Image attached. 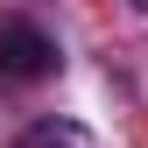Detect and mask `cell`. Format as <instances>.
Here are the masks:
<instances>
[{
    "mask_svg": "<svg viewBox=\"0 0 148 148\" xmlns=\"http://www.w3.org/2000/svg\"><path fill=\"white\" fill-rule=\"evenodd\" d=\"M57 64H64V49L49 42L35 21H21V14H7V21H0V78L35 85V78H57Z\"/></svg>",
    "mask_w": 148,
    "mask_h": 148,
    "instance_id": "obj_1",
    "label": "cell"
},
{
    "mask_svg": "<svg viewBox=\"0 0 148 148\" xmlns=\"http://www.w3.org/2000/svg\"><path fill=\"white\" fill-rule=\"evenodd\" d=\"M14 148H92V134L78 120H35L28 134H14Z\"/></svg>",
    "mask_w": 148,
    "mask_h": 148,
    "instance_id": "obj_2",
    "label": "cell"
},
{
    "mask_svg": "<svg viewBox=\"0 0 148 148\" xmlns=\"http://www.w3.org/2000/svg\"><path fill=\"white\" fill-rule=\"evenodd\" d=\"M127 7H134V14H148V0H127Z\"/></svg>",
    "mask_w": 148,
    "mask_h": 148,
    "instance_id": "obj_3",
    "label": "cell"
}]
</instances>
